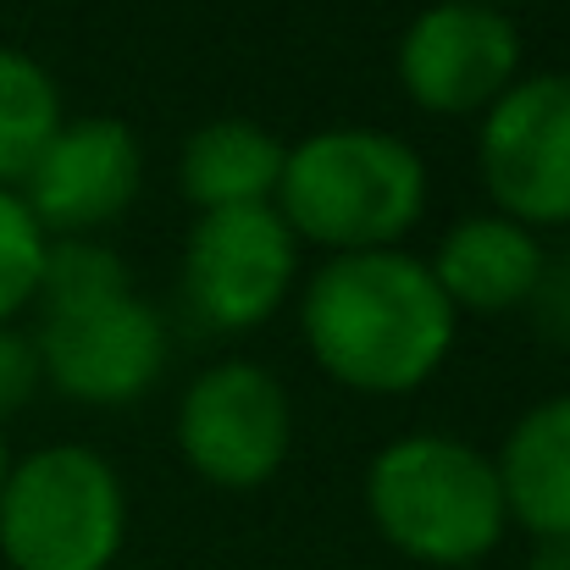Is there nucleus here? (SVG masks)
Wrapping results in <instances>:
<instances>
[{
	"label": "nucleus",
	"instance_id": "9b49d317",
	"mask_svg": "<svg viewBox=\"0 0 570 570\" xmlns=\"http://www.w3.org/2000/svg\"><path fill=\"white\" fill-rule=\"evenodd\" d=\"M432 277L454 311L499 316L543 288V249L510 216H465L443 233Z\"/></svg>",
	"mask_w": 570,
	"mask_h": 570
},
{
	"label": "nucleus",
	"instance_id": "a211bd4d",
	"mask_svg": "<svg viewBox=\"0 0 570 570\" xmlns=\"http://www.w3.org/2000/svg\"><path fill=\"white\" fill-rule=\"evenodd\" d=\"M532 570H570V543H538V566Z\"/></svg>",
	"mask_w": 570,
	"mask_h": 570
},
{
	"label": "nucleus",
	"instance_id": "dca6fc26",
	"mask_svg": "<svg viewBox=\"0 0 570 570\" xmlns=\"http://www.w3.org/2000/svg\"><path fill=\"white\" fill-rule=\"evenodd\" d=\"M39 261H45L39 222L17 194L0 189V327L39 294Z\"/></svg>",
	"mask_w": 570,
	"mask_h": 570
},
{
	"label": "nucleus",
	"instance_id": "1a4fd4ad",
	"mask_svg": "<svg viewBox=\"0 0 570 570\" xmlns=\"http://www.w3.org/2000/svg\"><path fill=\"white\" fill-rule=\"evenodd\" d=\"M521 72V33L504 11L443 0L421 11L399 39V78L421 111L471 117L488 111Z\"/></svg>",
	"mask_w": 570,
	"mask_h": 570
},
{
	"label": "nucleus",
	"instance_id": "f3484780",
	"mask_svg": "<svg viewBox=\"0 0 570 570\" xmlns=\"http://www.w3.org/2000/svg\"><path fill=\"white\" fill-rule=\"evenodd\" d=\"M39 377H45V372H39V350H33V338L0 327V421L33 399Z\"/></svg>",
	"mask_w": 570,
	"mask_h": 570
},
{
	"label": "nucleus",
	"instance_id": "ddd939ff",
	"mask_svg": "<svg viewBox=\"0 0 570 570\" xmlns=\"http://www.w3.org/2000/svg\"><path fill=\"white\" fill-rule=\"evenodd\" d=\"M283 139L266 134L261 122L222 117L189 134L184 145V194L199 210H238V205H272L283 184Z\"/></svg>",
	"mask_w": 570,
	"mask_h": 570
},
{
	"label": "nucleus",
	"instance_id": "f03ea898",
	"mask_svg": "<svg viewBox=\"0 0 570 570\" xmlns=\"http://www.w3.org/2000/svg\"><path fill=\"white\" fill-rule=\"evenodd\" d=\"M426 205L421 156L382 128H322L283 161L277 216L338 255L393 249Z\"/></svg>",
	"mask_w": 570,
	"mask_h": 570
},
{
	"label": "nucleus",
	"instance_id": "f8f14e48",
	"mask_svg": "<svg viewBox=\"0 0 570 570\" xmlns=\"http://www.w3.org/2000/svg\"><path fill=\"white\" fill-rule=\"evenodd\" d=\"M504 510L543 543H570V393L515 421L499 454Z\"/></svg>",
	"mask_w": 570,
	"mask_h": 570
},
{
	"label": "nucleus",
	"instance_id": "423d86ee",
	"mask_svg": "<svg viewBox=\"0 0 570 570\" xmlns=\"http://www.w3.org/2000/svg\"><path fill=\"white\" fill-rule=\"evenodd\" d=\"M33 350H39V372L67 399L128 404L161 372L167 327L134 288H117V294H95V299L50 305Z\"/></svg>",
	"mask_w": 570,
	"mask_h": 570
},
{
	"label": "nucleus",
	"instance_id": "9d476101",
	"mask_svg": "<svg viewBox=\"0 0 570 570\" xmlns=\"http://www.w3.org/2000/svg\"><path fill=\"white\" fill-rule=\"evenodd\" d=\"M139 178H145V156L134 128L117 117H83L56 128L45 156L28 167L17 199L28 205L39 233L56 227L67 238H83L134 205Z\"/></svg>",
	"mask_w": 570,
	"mask_h": 570
},
{
	"label": "nucleus",
	"instance_id": "f257e3e1",
	"mask_svg": "<svg viewBox=\"0 0 570 570\" xmlns=\"http://www.w3.org/2000/svg\"><path fill=\"white\" fill-rule=\"evenodd\" d=\"M299 322L316 366L355 393H410L454 344V305L404 249L333 255L311 277Z\"/></svg>",
	"mask_w": 570,
	"mask_h": 570
},
{
	"label": "nucleus",
	"instance_id": "39448f33",
	"mask_svg": "<svg viewBox=\"0 0 570 570\" xmlns=\"http://www.w3.org/2000/svg\"><path fill=\"white\" fill-rule=\"evenodd\" d=\"M482 184L521 227L570 222V72L521 78L488 106Z\"/></svg>",
	"mask_w": 570,
	"mask_h": 570
},
{
	"label": "nucleus",
	"instance_id": "2eb2a0df",
	"mask_svg": "<svg viewBox=\"0 0 570 570\" xmlns=\"http://www.w3.org/2000/svg\"><path fill=\"white\" fill-rule=\"evenodd\" d=\"M128 288V266L95 244V238H45V261H39V294L45 311L50 305H72V299H95V294H117Z\"/></svg>",
	"mask_w": 570,
	"mask_h": 570
},
{
	"label": "nucleus",
	"instance_id": "6ab92c4d",
	"mask_svg": "<svg viewBox=\"0 0 570 570\" xmlns=\"http://www.w3.org/2000/svg\"><path fill=\"white\" fill-rule=\"evenodd\" d=\"M6 471H11V465H6V438H0V488H6Z\"/></svg>",
	"mask_w": 570,
	"mask_h": 570
},
{
	"label": "nucleus",
	"instance_id": "20e7f679",
	"mask_svg": "<svg viewBox=\"0 0 570 570\" xmlns=\"http://www.w3.org/2000/svg\"><path fill=\"white\" fill-rule=\"evenodd\" d=\"M122 527V482L83 443L39 449L6 471L0 554L11 560V570H111Z\"/></svg>",
	"mask_w": 570,
	"mask_h": 570
},
{
	"label": "nucleus",
	"instance_id": "6e6552de",
	"mask_svg": "<svg viewBox=\"0 0 570 570\" xmlns=\"http://www.w3.org/2000/svg\"><path fill=\"white\" fill-rule=\"evenodd\" d=\"M294 283V233L277 205L199 210L184 249L189 305L222 333L261 327Z\"/></svg>",
	"mask_w": 570,
	"mask_h": 570
},
{
	"label": "nucleus",
	"instance_id": "aec40b11",
	"mask_svg": "<svg viewBox=\"0 0 570 570\" xmlns=\"http://www.w3.org/2000/svg\"><path fill=\"white\" fill-rule=\"evenodd\" d=\"M471 6H493V11H499V6H510V0H471Z\"/></svg>",
	"mask_w": 570,
	"mask_h": 570
},
{
	"label": "nucleus",
	"instance_id": "0eeeda50",
	"mask_svg": "<svg viewBox=\"0 0 570 570\" xmlns=\"http://www.w3.org/2000/svg\"><path fill=\"white\" fill-rule=\"evenodd\" d=\"M294 443V410L277 377L249 361L210 366L178 410V449L216 488H261Z\"/></svg>",
	"mask_w": 570,
	"mask_h": 570
},
{
	"label": "nucleus",
	"instance_id": "4468645a",
	"mask_svg": "<svg viewBox=\"0 0 570 570\" xmlns=\"http://www.w3.org/2000/svg\"><path fill=\"white\" fill-rule=\"evenodd\" d=\"M56 128H61V100L50 72L33 56L0 45V189L28 178Z\"/></svg>",
	"mask_w": 570,
	"mask_h": 570
},
{
	"label": "nucleus",
	"instance_id": "7ed1b4c3",
	"mask_svg": "<svg viewBox=\"0 0 570 570\" xmlns=\"http://www.w3.org/2000/svg\"><path fill=\"white\" fill-rule=\"evenodd\" d=\"M366 504L377 532L399 554L443 570L493 554L510 521L493 460L443 432L387 443L372 460Z\"/></svg>",
	"mask_w": 570,
	"mask_h": 570
}]
</instances>
